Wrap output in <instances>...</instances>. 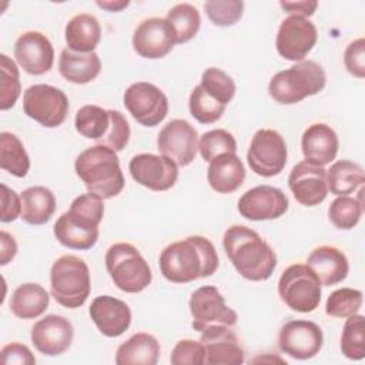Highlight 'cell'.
<instances>
[{
  "mask_svg": "<svg viewBox=\"0 0 365 365\" xmlns=\"http://www.w3.org/2000/svg\"><path fill=\"white\" fill-rule=\"evenodd\" d=\"M48 292L38 284L26 282L19 285L10 299V311L21 319L40 317L48 307Z\"/></svg>",
  "mask_w": 365,
  "mask_h": 365,
  "instance_id": "cell-31",
  "label": "cell"
},
{
  "mask_svg": "<svg viewBox=\"0 0 365 365\" xmlns=\"http://www.w3.org/2000/svg\"><path fill=\"white\" fill-rule=\"evenodd\" d=\"M307 265L315 272L321 285L325 287L342 282L349 271L346 255L339 248L331 245L315 248L309 254Z\"/></svg>",
  "mask_w": 365,
  "mask_h": 365,
  "instance_id": "cell-25",
  "label": "cell"
},
{
  "mask_svg": "<svg viewBox=\"0 0 365 365\" xmlns=\"http://www.w3.org/2000/svg\"><path fill=\"white\" fill-rule=\"evenodd\" d=\"M111 121L106 135L97 141L98 145H106L114 151H121L125 148L130 140V124L127 118L117 110H110Z\"/></svg>",
  "mask_w": 365,
  "mask_h": 365,
  "instance_id": "cell-44",
  "label": "cell"
},
{
  "mask_svg": "<svg viewBox=\"0 0 365 365\" xmlns=\"http://www.w3.org/2000/svg\"><path fill=\"white\" fill-rule=\"evenodd\" d=\"M365 182L364 168L354 161L341 160L331 165L327 173L328 191L335 195H348Z\"/></svg>",
  "mask_w": 365,
  "mask_h": 365,
  "instance_id": "cell-32",
  "label": "cell"
},
{
  "mask_svg": "<svg viewBox=\"0 0 365 365\" xmlns=\"http://www.w3.org/2000/svg\"><path fill=\"white\" fill-rule=\"evenodd\" d=\"M200 86L218 103L227 106L235 96L234 80L221 68L208 67L201 76Z\"/></svg>",
  "mask_w": 365,
  "mask_h": 365,
  "instance_id": "cell-40",
  "label": "cell"
},
{
  "mask_svg": "<svg viewBox=\"0 0 365 365\" xmlns=\"http://www.w3.org/2000/svg\"><path fill=\"white\" fill-rule=\"evenodd\" d=\"M190 312L192 317V328L198 332L212 325L234 327L237 324V312L225 304L222 294L212 285H204L195 289L190 298Z\"/></svg>",
  "mask_w": 365,
  "mask_h": 365,
  "instance_id": "cell-11",
  "label": "cell"
},
{
  "mask_svg": "<svg viewBox=\"0 0 365 365\" xmlns=\"http://www.w3.org/2000/svg\"><path fill=\"white\" fill-rule=\"evenodd\" d=\"M198 151L204 161L211 163L221 154L237 153V141L234 135L222 128L204 133L198 140Z\"/></svg>",
  "mask_w": 365,
  "mask_h": 365,
  "instance_id": "cell-39",
  "label": "cell"
},
{
  "mask_svg": "<svg viewBox=\"0 0 365 365\" xmlns=\"http://www.w3.org/2000/svg\"><path fill=\"white\" fill-rule=\"evenodd\" d=\"M67 48L74 53H91L101 38L98 20L88 13H80L71 17L66 26Z\"/></svg>",
  "mask_w": 365,
  "mask_h": 365,
  "instance_id": "cell-27",
  "label": "cell"
},
{
  "mask_svg": "<svg viewBox=\"0 0 365 365\" xmlns=\"http://www.w3.org/2000/svg\"><path fill=\"white\" fill-rule=\"evenodd\" d=\"M200 342L208 365H241L245 359L238 336L227 325H212L201 331Z\"/></svg>",
  "mask_w": 365,
  "mask_h": 365,
  "instance_id": "cell-19",
  "label": "cell"
},
{
  "mask_svg": "<svg viewBox=\"0 0 365 365\" xmlns=\"http://www.w3.org/2000/svg\"><path fill=\"white\" fill-rule=\"evenodd\" d=\"M0 245H1L0 264L6 265V264H9L14 258V255L17 252V244H16L13 235H10L6 231H1L0 232Z\"/></svg>",
  "mask_w": 365,
  "mask_h": 365,
  "instance_id": "cell-50",
  "label": "cell"
},
{
  "mask_svg": "<svg viewBox=\"0 0 365 365\" xmlns=\"http://www.w3.org/2000/svg\"><path fill=\"white\" fill-rule=\"evenodd\" d=\"M124 106L137 123L145 127L158 125L168 113L167 96L154 84L138 81L124 93Z\"/></svg>",
  "mask_w": 365,
  "mask_h": 365,
  "instance_id": "cell-12",
  "label": "cell"
},
{
  "mask_svg": "<svg viewBox=\"0 0 365 365\" xmlns=\"http://www.w3.org/2000/svg\"><path fill=\"white\" fill-rule=\"evenodd\" d=\"M170 362L173 365H202L205 364V351L201 342L194 339H181L171 351Z\"/></svg>",
  "mask_w": 365,
  "mask_h": 365,
  "instance_id": "cell-45",
  "label": "cell"
},
{
  "mask_svg": "<svg viewBox=\"0 0 365 365\" xmlns=\"http://www.w3.org/2000/svg\"><path fill=\"white\" fill-rule=\"evenodd\" d=\"M0 362L3 365H34L36 358L26 345L11 342L0 351Z\"/></svg>",
  "mask_w": 365,
  "mask_h": 365,
  "instance_id": "cell-47",
  "label": "cell"
},
{
  "mask_svg": "<svg viewBox=\"0 0 365 365\" xmlns=\"http://www.w3.org/2000/svg\"><path fill=\"white\" fill-rule=\"evenodd\" d=\"M362 194H364V190L361 187L358 200L348 195H339L331 202L328 208V217H329V221L336 228L351 230L359 222L364 212Z\"/></svg>",
  "mask_w": 365,
  "mask_h": 365,
  "instance_id": "cell-36",
  "label": "cell"
},
{
  "mask_svg": "<svg viewBox=\"0 0 365 365\" xmlns=\"http://www.w3.org/2000/svg\"><path fill=\"white\" fill-rule=\"evenodd\" d=\"M278 294L292 311L312 312L321 302V282L308 265L292 264L281 274Z\"/></svg>",
  "mask_w": 365,
  "mask_h": 365,
  "instance_id": "cell-8",
  "label": "cell"
},
{
  "mask_svg": "<svg viewBox=\"0 0 365 365\" xmlns=\"http://www.w3.org/2000/svg\"><path fill=\"white\" fill-rule=\"evenodd\" d=\"M21 215V197L14 190L1 184V222H11Z\"/></svg>",
  "mask_w": 365,
  "mask_h": 365,
  "instance_id": "cell-48",
  "label": "cell"
},
{
  "mask_svg": "<svg viewBox=\"0 0 365 365\" xmlns=\"http://www.w3.org/2000/svg\"><path fill=\"white\" fill-rule=\"evenodd\" d=\"M247 161L257 175L274 177L287 164V144L282 135L271 128L258 130L250 144Z\"/></svg>",
  "mask_w": 365,
  "mask_h": 365,
  "instance_id": "cell-10",
  "label": "cell"
},
{
  "mask_svg": "<svg viewBox=\"0 0 365 365\" xmlns=\"http://www.w3.org/2000/svg\"><path fill=\"white\" fill-rule=\"evenodd\" d=\"M101 70V61L97 53H74L64 48L58 60L60 74L70 83L87 84L93 81Z\"/></svg>",
  "mask_w": 365,
  "mask_h": 365,
  "instance_id": "cell-28",
  "label": "cell"
},
{
  "mask_svg": "<svg viewBox=\"0 0 365 365\" xmlns=\"http://www.w3.org/2000/svg\"><path fill=\"white\" fill-rule=\"evenodd\" d=\"M288 210V198L282 190L272 185H257L238 200L240 214L251 221L275 220Z\"/></svg>",
  "mask_w": 365,
  "mask_h": 365,
  "instance_id": "cell-17",
  "label": "cell"
},
{
  "mask_svg": "<svg viewBox=\"0 0 365 365\" xmlns=\"http://www.w3.org/2000/svg\"><path fill=\"white\" fill-rule=\"evenodd\" d=\"M68 108V98L64 91L48 84L30 86L23 94L24 114L47 128L61 125Z\"/></svg>",
  "mask_w": 365,
  "mask_h": 365,
  "instance_id": "cell-9",
  "label": "cell"
},
{
  "mask_svg": "<svg viewBox=\"0 0 365 365\" xmlns=\"http://www.w3.org/2000/svg\"><path fill=\"white\" fill-rule=\"evenodd\" d=\"M225 107L227 106L218 103L208 93H205L200 84L194 87V90L190 94V113L201 124H212L217 120H220L225 111Z\"/></svg>",
  "mask_w": 365,
  "mask_h": 365,
  "instance_id": "cell-38",
  "label": "cell"
},
{
  "mask_svg": "<svg viewBox=\"0 0 365 365\" xmlns=\"http://www.w3.org/2000/svg\"><path fill=\"white\" fill-rule=\"evenodd\" d=\"M128 168L134 181L153 191H167L178 178V165L165 155L137 154L130 160Z\"/></svg>",
  "mask_w": 365,
  "mask_h": 365,
  "instance_id": "cell-15",
  "label": "cell"
},
{
  "mask_svg": "<svg viewBox=\"0 0 365 365\" xmlns=\"http://www.w3.org/2000/svg\"><path fill=\"white\" fill-rule=\"evenodd\" d=\"M324 335L321 328L307 319L288 321L279 329L278 346L294 359H311L322 348Z\"/></svg>",
  "mask_w": 365,
  "mask_h": 365,
  "instance_id": "cell-16",
  "label": "cell"
},
{
  "mask_svg": "<svg viewBox=\"0 0 365 365\" xmlns=\"http://www.w3.org/2000/svg\"><path fill=\"white\" fill-rule=\"evenodd\" d=\"M362 305V292L354 288H339L331 292L325 304V312L334 318H348Z\"/></svg>",
  "mask_w": 365,
  "mask_h": 365,
  "instance_id": "cell-42",
  "label": "cell"
},
{
  "mask_svg": "<svg viewBox=\"0 0 365 365\" xmlns=\"http://www.w3.org/2000/svg\"><path fill=\"white\" fill-rule=\"evenodd\" d=\"M279 6L289 14V16H299V17H309L315 13L318 3L315 0H302V1H279Z\"/></svg>",
  "mask_w": 365,
  "mask_h": 365,
  "instance_id": "cell-49",
  "label": "cell"
},
{
  "mask_svg": "<svg viewBox=\"0 0 365 365\" xmlns=\"http://www.w3.org/2000/svg\"><path fill=\"white\" fill-rule=\"evenodd\" d=\"M175 37L165 19L143 20L133 34V47L144 58H163L174 47Z\"/></svg>",
  "mask_w": 365,
  "mask_h": 365,
  "instance_id": "cell-20",
  "label": "cell"
},
{
  "mask_svg": "<svg viewBox=\"0 0 365 365\" xmlns=\"http://www.w3.org/2000/svg\"><path fill=\"white\" fill-rule=\"evenodd\" d=\"M74 336L71 322L61 315H47L31 328V342L38 352L56 356L66 352Z\"/></svg>",
  "mask_w": 365,
  "mask_h": 365,
  "instance_id": "cell-22",
  "label": "cell"
},
{
  "mask_svg": "<svg viewBox=\"0 0 365 365\" xmlns=\"http://www.w3.org/2000/svg\"><path fill=\"white\" fill-rule=\"evenodd\" d=\"M110 110H106L100 106L87 104L77 110L74 125L83 137L94 140L97 143L106 135L110 127Z\"/></svg>",
  "mask_w": 365,
  "mask_h": 365,
  "instance_id": "cell-35",
  "label": "cell"
},
{
  "mask_svg": "<svg viewBox=\"0 0 365 365\" xmlns=\"http://www.w3.org/2000/svg\"><path fill=\"white\" fill-rule=\"evenodd\" d=\"M88 312L98 331L108 338L123 335L131 324V311L128 305L111 295H100L94 298Z\"/></svg>",
  "mask_w": 365,
  "mask_h": 365,
  "instance_id": "cell-23",
  "label": "cell"
},
{
  "mask_svg": "<svg viewBox=\"0 0 365 365\" xmlns=\"http://www.w3.org/2000/svg\"><path fill=\"white\" fill-rule=\"evenodd\" d=\"M50 291L57 304L74 309L90 295V269L77 255L57 258L50 271Z\"/></svg>",
  "mask_w": 365,
  "mask_h": 365,
  "instance_id": "cell-6",
  "label": "cell"
},
{
  "mask_svg": "<svg viewBox=\"0 0 365 365\" xmlns=\"http://www.w3.org/2000/svg\"><path fill=\"white\" fill-rule=\"evenodd\" d=\"M165 20L174 33L175 44L190 41L198 33L201 26L200 11L188 3L175 4L167 13Z\"/></svg>",
  "mask_w": 365,
  "mask_h": 365,
  "instance_id": "cell-34",
  "label": "cell"
},
{
  "mask_svg": "<svg viewBox=\"0 0 365 365\" xmlns=\"http://www.w3.org/2000/svg\"><path fill=\"white\" fill-rule=\"evenodd\" d=\"M0 167L14 177H26L30 158L20 138L9 131L0 133Z\"/></svg>",
  "mask_w": 365,
  "mask_h": 365,
  "instance_id": "cell-33",
  "label": "cell"
},
{
  "mask_svg": "<svg viewBox=\"0 0 365 365\" xmlns=\"http://www.w3.org/2000/svg\"><path fill=\"white\" fill-rule=\"evenodd\" d=\"M128 4H130V1H97L98 7L106 9L108 11H121Z\"/></svg>",
  "mask_w": 365,
  "mask_h": 365,
  "instance_id": "cell-51",
  "label": "cell"
},
{
  "mask_svg": "<svg viewBox=\"0 0 365 365\" xmlns=\"http://www.w3.org/2000/svg\"><path fill=\"white\" fill-rule=\"evenodd\" d=\"M225 254L237 272L250 281L268 279L275 267L277 255L262 237L245 227L231 225L222 237Z\"/></svg>",
  "mask_w": 365,
  "mask_h": 365,
  "instance_id": "cell-2",
  "label": "cell"
},
{
  "mask_svg": "<svg viewBox=\"0 0 365 365\" xmlns=\"http://www.w3.org/2000/svg\"><path fill=\"white\" fill-rule=\"evenodd\" d=\"M245 180V168L237 154L225 153L214 158L207 170L210 187L220 194H230L238 190Z\"/></svg>",
  "mask_w": 365,
  "mask_h": 365,
  "instance_id": "cell-26",
  "label": "cell"
},
{
  "mask_svg": "<svg viewBox=\"0 0 365 365\" xmlns=\"http://www.w3.org/2000/svg\"><path fill=\"white\" fill-rule=\"evenodd\" d=\"M325 83L324 68L312 60H302L277 73L268 84V93L279 104H295L322 91Z\"/></svg>",
  "mask_w": 365,
  "mask_h": 365,
  "instance_id": "cell-5",
  "label": "cell"
},
{
  "mask_svg": "<svg viewBox=\"0 0 365 365\" xmlns=\"http://www.w3.org/2000/svg\"><path fill=\"white\" fill-rule=\"evenodd\" d=\"M0 108L9 110L16 104L21 91L19 68L10 57L0 54Z\"/></svg>",
  "mask_w": 365,
  "mask_h": 365,
  "instance_id": "cell-41",
  "label": "cell"
},
{
  "mask_svg": "<svg viewBox=\"0 0 365 365\" xmlns=\"http://www.w3.org/2000/svg\"><path fill=\"white\" fill-rule=\"evenodd\" d=\"M157 147L161 155L171 158L177 165L191 164L198 151V133L182 118L167 123L157 137Z\"/></svg>",
  "mask_w": 365,
  "mask_h": 365,
  "instance_id": "cell-13",
  "label": "cell"
},
{
  "mask_svg": "<svg viewBox=\"0 0 365 365\" xmlns=\"http://www.w3.org/2000/svg\"><path fill=\"white\" fill-rule=\"evenodd\" d=\"M341 351L352 361H361L365 356L364 315L354 314L348 317L341 335Z\"/></svg>",
  "mask_w": 365,
  "mask_h": 365,
  "instance_id": "cell-37",
  "label": "cell"
},
{
  "mask_svg": "<svg viewBox=\"0 0 365 365\" xmlns=\"http://www.w3.org/2000/svg\"><path fill=\"white\" fill-rule=\"evenodd\" d=\"M317 38L318 31L312 21L299 16H288L279 24L275 46L281 57L298 63L314 48Z\"/></svg>",
  "mask_w": 365,
  "mask_h": 365,
  "instance_id": "cell-14",
  "label": "cell"
},
{
  "mask_svg": "<svg viewBox=\"0 0 365 365\" xmlns=\"http://www.w3.org/2000/svg\"><path fill=\"white\" fill-rule=\"evenodd\" d=\"M288 187L299 204L315 207L321 204L328 194L327 170L308 161H301L292 167L288 177Z\"/></svg>",
  "mask_w": 365,
  "mask_h": 365,
  "instance_id": "cell-18",
  "label": "cell"
},
{
  "mask_svg": "<svg viewBox=\"0 0 365 365\" xmlns=\"http://www.w3.org/2000/svg\"><path fill=\"white\" fill-rule=\"evenodd\" d=\"M78 178L88 192L103 200L118 195L124 188V175L114 150L106 145H93L81 151L74 163Z\"/></svg>",
  "mask_w": 365,
  "mask_h": 365,
  "instance_id": "cell-4",
  "label": "cell"
},
{
  "mask_svg": "<svg viewBox=\"0 0 365 365\" xmlns=\"http://www.w3.org/2000/svg\"><path fill=\"white\" fill-rule=\"evenodd\" d=\"M344 64L354 77H365V40L362 37L348 44L344 53Z\"/></svg>",
  "mask_w": 365,
  "mask_h": 365,
  "instance_id": "cell-46",
  "label": "cell"
},
{
  "mask_svg": "<svg viewBox=\"0 0 365 365\" xmlns=\"http://www.w3.org/2000/svg\"><path fill=\"white\" fill-rule=\"evenodd\" d=\"M208 19L220 27L235 24L244 11V3L240 0H208L204 3Z\"/></svg>",
  "mask_w": 365,
  "mask_h": 365,
  "instance_id": "cell-43",
  "label": "cell"
},
{
  "mask_svg": "<svg viewBox=\"0 0 365 365\" xmlns=\"http://www.w3.org/2000/svg\"><path fill=\"white\" fill-rule=\"evenodd\" d=\"M218 268L214 244L201 235H190L167 245L160 254L163 277L175 284H185L211 277Z\"/></svg>",
  "mask_w": 365,
  "mask_h": 365,
  "instance_id": "cell-1",
  "label": "cell"
},
{
  "mask_svg": "<svg viewBox=\"0 0 365 365\" xmlns=\"http://www.w3.org/2000/svg\"><path fill=\"white\" fill-rule=\"evenodd\" d=\"M21 215L20 218L30 225L46 224L56 211L54 194L43 187H29L21 192Z\"/></svg>",
  "mask_w": 365,
  "mask_h": 365,
  "instance_id": "cell-30",
  "label": "cell"
},
{
  "mask_svg": "<svg viewBox=\"0 0 365 365\" xmlns=\"http://www.w3.org/2000/svg\"><path fill=\"white\" fill-rule=\"evenodd\" d=\"M301 147L305 161L324 167L336 157L338 135L328 124L315 123L304 131Z\"/></svg>",
  "mask_w": 365,
  "mask_h": 365,
  "instance_id": "cell-24",
  "label": "cell"
},
{
  "mask_svg": "<svg viewBox=\"0 0 365 365\" xmlns=\"http://www.w3.org/2000/svg\"><path fill=\"white\" fill-rule=\"evenodd\" d=\"M160 356V344L147 332H137L117 348V365H155Z\"/></svg>",
  "mask_w": 365,
  "mask_h": 365,
  "instance_id": "cell-29",
  "label": "cell"
},
{
  "mask_svg": "<svg viewBox=\"0 0 365 365\" xmlns=\"http://www.w3.org/2000/svg\"><path fill=\"white\" fill-rule=\"evenodd\" d=\"M14 57L19 66L31 76H41L53 67L54 48L40 31H24L14 44Z\"/></svg>",
  "mask_w": 365,
  "mask_h": 365,
  "instance_id": "cell-21",
  "label": "cell"
},
{
  "mask_svg": "<svg viewBox=\"0 0 365 365\" xmlns=\"http://www.w3.org/2000/svg\"><path fill=\"white\" fill-rule=\"evenodd\" d=\"M106 268L114 285L130 294L141 292L153 279L148 262L128 242L113 244L106 252Z\"/></svg>",
  "mask_w": 365,
  "mask_h": 365,
  "instance_id": "cell-7",
  "label": "cell"
},
{
  "mask_svg": "<svg viewBox=\"0 0 365 365\" xmlns=\"http://www.w3.org/2000/svg\"><path fill=\"white\" fill-rule=\"evenodd\" d=\"M104 215L103 198L96 194H81L73 200L70 210L54 224L57 241L71 250H90L98 240V225Z\"/></svg>",
  "mask_w": 365,
  "mask_h": 365,
  "instance_id": "cell-3",
  "label": "cell"
}]
</instances>
